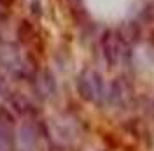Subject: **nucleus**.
Masks as SVG:
<instances>
[{
	"mask_svg": "<svg viewBox=\"0 0 154 151\" xmlns=\"http://www.w3.org/2000/svg\"><path fill=\"white\" fill-rule=\"evenodd\" d=\"M77 88H79L81 95L84 98H88V100H98L103 95L102 77L96 74V72H93V70H84L82 74L79 76Z\"/></svg>",
	"mask_w": 154,
	"mask_h": 151,
	"instance_id": "obj_1",
	"label": "nucleus"
},
{
	"mask_svg": "<svg viewBox=\"0 0 154 151\" xmlns=\"http://www.w3.org/2000/svg\"><path fill=\"white\" fill-rule=\"evenodd\" d=\"M102 47H103V55H105L109 65H117L125 51V42L121 35L114 30L105 32V35L102 39Z\"/></svg>",
	"mask_w": 154,
	"mask_h": 151,
	"instance_id": "obj_2",
	"label": "nucleus"
},
{
	"mask_svg": "<svg viewBox=\"0 0 154 151\" xmlns=\"http://www.w3.org/2000/svg\"><path fill=\"white\" fill-rule=\"evenodd\" d=\"M12 146V133L11 127L5 121L0 120V151H7Z\"/></svg>",
	"mask_w": 154,
	"mask_h": 151,
	"instance_id": "obj_3",
	"label": "nucleus"
},
{
	"mask_svg": "<svg viewBox=\"0 0 154 151\" xmlns=\"http://www.w3.org/2000/svg\"><path fill=\"white\" fill-rule=\"evenodd\" d=\"M0 53H4V55H9V56H11L9 46H4V49L0 47ZM12 56H14V60H5V62H4L7 67H11V63H14V62H18V55H16V51H12Z\"/></svg>",
	"mask_w": 154,
	"mask_h": 151,
	"instance_id": "obj_4",
	"label": "nucleus"
},
{
	"mask_svg": "<svg viewBox=\"0 0 154 151\" xmlns=\"http://www.w3.org/2000/svg\"><path fill=\"white\" fill-rule=\"evenodd\" d=\"M30 7H32V12H33L35 16H40V14H42V4H40V0H32Z\"/></svg>",
	"mask_w": 154,
	"mask_h": 151,
	"instance_id": "obj_5",
	"label": "nucleus"
}]
</instances>
